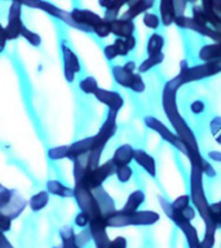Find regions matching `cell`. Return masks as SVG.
<instances>
[{
	"label": "cell",
	"mask_w": 221,
	"mask_h": 248,
	"mask_svg": "<svg viewBox=\"0 0 221 248\" xmlns=\"http://www.w3.org/2000/svg\"><path fill=\"white\" fill-rule=\"evenodd\" d=\"M143 124H145V127L149 128L150 131L155 132L164 142H167L170 146H172L174 149L180 151L181 154L186 155V147L185 145L182 143L181 140L178 139L177 135H176L174 131H171L170 128L167 127L163 122H160L158 118L150 115L145 116V118H143Z\"/></svg>",
	"instance_id": "obj_7"
},
{
	"label": "cell",
	"mask_w": 221,
	"mask_h": 248,
	"mask_svg": "<svg viewBox=\"0 0 221 248\" xmlns=\"http://www.w3.org/2000/svg\"><path fill=\"white\" fill-rule=\"evenodd\" d=\"M115 168L116 167L114 166V163H112L111 159H110L108 162H105L104 164H100L96 170L88 172L84 177L81 178V181L75 184V185L84 186V187H87L88 190L93 191V190L101 187L102 184H104L110 176L115 174Z\"/></svg>",
	"instance_id": "obj_9"
},
{
	"label": "cell",
	"mask_w": 221,
	"mask_h": 248,
	"mask_svg": "<svg viewBox=\"0 0 221 248\" xmlns=\"http://www.w3.org/2000/svg\"><path fill=\"white\" fill-rule=\"evenodd\" d=\"M209 131L213 139L219 145H221V116H215L211 122H209Z\"/></svg>",
	"instance_id": "obj_38"
},
{
	"label": "cell",
	"mask_w": 221,
	"mask_h": 248,
	"mask_svg": "<svg viewBox=\"0 0 221 248\" xmlns=\"http://www.w3.org/2000/svg\"><path fill=\"white\" fill-rule=\"evenodd\" d=\"M209 211H211V216L212 215H221V201L211 203L209 204Z\"/></svg>",
	"instance_id": "obj_50"
},
{
	"label": "cell",
	"mask_w": 221,
	"mask_h": 248,
	"mask_svg": "<svg viewBox=\"0 0 221 248\" xmlns=\"http://www.w3.org/2000/svg\"><path fill=\"white\" fill-rule=\"evenodd\" d=\"M133 162L139 167H141L150 177H157V162H155L154 156L149 154L146 150H143V149H136L135 160Z\"/></svg>",
	"instance_id": "obj_18"
},
{
	"label": "cell",
	"mask_w": 221,
	"mask_h": 248,
	"mask_svg": "<svg viewBox=\"0 0 221 248\" xmlns=\"http://www.w3.org/2000/svg\"><path fill=\"white\" fill-rule=\"evenodd\" d=\"M74 199L79 205L80 212L87 213L91 221L105 218L102 212H101L100 207H98V203H97L93 191L88 190L84 186L75 185L74 186Z\"/></svg>",
	"instance_id": "obj_8"
},
{
	"label": "cell",
	"mask_w": 221,
	"mask_h": 248,
	"mask_svg": "<svg viewBox=\"0 0 221 248\" xmlns=\"http://www.w3.org/2000/svg\"><path fill=\"white\" fill-rule=\"evenodd\" d=\"M60 235L62 240V248H80L77 243V234L74 229L70 226H63L60 230Z\"/></svg>",
	"instance_id": "obj_32"
},
{
	"label": "cell",
	"mask_w": 221,
	"mask_h": 248,
	"mask_svg": "<svg viewBox=\"0 0 221 248\" xmlns=\"http://www.w3.org/2000/svg\"><path fill=\"white\" fill-rule=\"evenodd\" d=\"M160 220L158 212L155 211H137L127 213L123 211L112 212L105 217V222L108 228H128V226H151Z\"/></svg>",
	"instance_id": "obj_3"
},
{
	"label": "cell",
	"mask_w": 221,
	"mask_h": 248,
	"mask_svg": "<svg viewBox=\"0 0 221 248\" xmlns=\"http://www.w3.org/2000/svg\"><path fill=\"white\" fill-rule=\"evenodd\" d=\"M115 176L118 181L122 182V184H127L128 181H131L132 176H133V170L131 168V166L116 167Z\"/></svg>",
	"instance_id": "obj_36"
},
{
	"label": "cell",
	"mask_w": 221,
	"mask_h": 248,
	"mask_svg": "<svg viewBox=\"0 0 221 248\" xmlns=\"http://www.w3.org/2000/svg\"><path fill=\"white\" fill-rule=\"evenodd\" d=\"M61 50L62 56H63V71H65V78L66 80L71 83L75 79V75L80 71V62H79V58H78L77 54L74 53L73 50L70 49L65 43H62Z\"/></svg>",
	"instance_id": "obj_15"
},
{
	"label": "cell",
	"mask_w": 221,
	"mask_h": 248,
	"mask_svg": "<svg viewBox=\"0 0 221 248\" xmlns=\"http://www.w3.org/2000/svg\"><path fill=\"white\" fill-rule=\"evenodd\" d=\"M198 57L202 63L205 62H216L221 60V44L220 43H211L205 44L198 52Z\"/></svg>",
	"instance_id": "obj_25"
},
{
	"label": "cell",
	"mask_w": 221,
	"mask_h": 248,
	"mask_svg": "<svg viewBox=\"0 0 221 248\" xmlns=\"http://www.w3.org/2000/svg\"><path fill=\"white\" fill-rule=\"evenodd\" d=\"M112 44L115 46L116 50L119 53V57H127L128 54L131 53L137 46V38L131 36L128 39H115Z\"/></svg>",
	"instance_id": "obj_29"
},
{
	"label": "cell",
	"mask_w": 221,
	"mask_h": 248,
	"mask_svg": "<svg viewBox=\"0 0 221 248\" xmlns=\"http://www.w3.org/2000/svg\"><path fill=\"white\" fill-rule=\"evenodd\" d=\"M48 201H49V197H48V193L47 191H40V193L35 194L34 197H31L30 199V208L32 211H40L48 204Z\"/></svg>",
	"instance_id": "obj_33"
},
{
	"label": "cell",
	"mask_w": 221,
	"mask_h": 248,
	"mask_svg": "<svg viewBox=\"0 0 221 248\" xmlns=\"http://www.w3.org/2000/svg\"><path fill=\"white\" fill-rule=\"evenodd\" d=\"M181 87L182 85L176 77L167 81L162 91V108L167 119L174 128V132L185 145L186 156L189 158L191 155L201 154V150L193 129L186 123L177 108V92Z\"/></svg>",
	"instance_id": "obj_1"
},
{
	"label": "cell",
	"mask_w": 221,
	"mask_h": 248,
	"mask_svg": "<svg viewBox=\"0 0 221 248\" xmlns=\"http://www.w3.org/2000/svg\"><path fill=\"white\" fill-rule=\"evenodd\" d=\"M163 61H164V53H159L157 56H149L137 66V71H139V74H145L154 69V67H157V66L162 65Z\"/></svg>",
	"instance_id": "obj_30"
},
{
	"label": "cell",
	"mask_w": 221,
	"mask_h": 248,
	"mask_svg": "<svg viewBox=\"0 0 221 248\" xmlns=\"http://www.w3.org/2000/svg\"><path fill=\"white\" fill-rule=\"evenodd\" d=\"M159 17H160V22L164 27L174 25L177 16L174 11V0H160L159 1Z\"/></svg>",
	"instance_id": "obj_24"
},
{
	"label": "cell",
	"mask_w": 221,
	"mask_h": 248,
	"mask_svg": "<svg viewBox=\"0 0 221 248\" xmlns=\"http://www.w3.org/2000/svg\"><path fill=\"white\" fill-rule=\"evenodd\" d=\"M88 228L96 248H108L110 244V238L108 235V225L105 222V218L91 221Z\"/></svg>",
	"instance_id": "obj_16"
},
{
	"label": "cell",
	"mask_w": 221,
	"mask_h": 248,
	"mask_svg": "<svg viewBox=\"0 0 221 248\" xmlns=\"http://www.w3.org/2000/svg\"><path fill=\"white\" fill-rule=\"evenodd\" d=\"M191 17L199 23H202V25H207V26H208L207 16H205L203 8L201 7V4H198V5L195 4V5H193V8H191Z\"/></svg>",
	"instance_id": "obj_39"
},
{
	"label": "cell",
	"mask_w": 221,
	"mask_h": 248,
	"mask_svg": "<svg viewBox=\"0 0 221 248\" xmlns=\"http://www.w3.org/2000/svg\"><path fill=\"white\" fill-rule=\"evenodd\" d=\"M153 7H154V0H137L135 3L128 4L127 11L123 12L120 18L133 21L139 16H143L145 13H147Z\"/></svg>",
	"instance_id": "obj_19"
},
{
	"label": "cell",
	"mask_w": 221,
	"mask_h": 248,
	"mask_svg": "<svg viewBox=\"0 0 221 248\" xmlns=\"http://www.w3.org/2000/svg\"><path fill=\"white\" fill-rule=\"evenodd\" d=\"M89 224H91V218H89V216L87 215V213L84 212H79L77 215V217H75V225L77 226H79V228H88Z\"/></svg>",
	"instance_id": "obj_45"
},
{
	"label": "cell",
	"mask_w": 221,
	"mask_h": 248,
	"mask_svg": "<svg viewBox=\"0 0 221 248\" xmlns=\"http://www.w3.org/2000/svg\"><path fill=\"white\" fill-rule=\"evenodd\" d=\"M205 104L201 100H195L194 102H191V105H190V110H191L193 114H202V112L205 111Z\"/></svg>",
	"instance_id": "obj_49"
},
{
	"label": "cell",
	"mask_w": 221,
	"mask_h": 248,
	"mask_svg": "<svg viewBox=\"0 0 221 248\" xmlns=\"http://www.w3.org/2000/svg\"><path fill=\"white\" fill-rule=\"evenodd\" d=\"M21 4L18 1H13L9 8V16H8V25L5 27V35L7 40H15L21 35L23 29L22 19H21Z\"/></svg>",
	"instance_id": "obj_13"
},
{
	"label": "cell",
	"mask_w": 221,
	"mask_h": 248,
	"mask_svg": "<svg viewBox=\"0 0 221 248\" xmlns=\"http://www.w3.org/2000/svg\"><path fill=\"white\" fill-rule=\"evenodd\" d=\"M171 205L174 211L177 212H181L185 208H188L189 205H191V201H190V195L188 194H182L180 197H177L174 201L171 202Z\"/></svg>",
	"instance_id": "obj_37"
},
{
	"label": "cell",
	"mask_w": 221,
	"mask_h": 248,
	"mask_svg": "<svg viewBox=\"0 0 221 248\" xmlns=\"http://www.w3.org/2000/svg\"><path fill=\"white\" fill-rule=\"evenodd\" d=\"M100 7H102L105 11H110V9H122L127 3H120V1H114V0H101Z\"/></svg>",
	"instance_id": "obj_44"
},
{
	"label": "cell",
	"mask_w": 221,
	"mask_h": 248,
	"mask_svg": "<svg viewBox=\"0 0 221 248\" xmlns=\"http://www.w3.org/2000/svg\"><path fill=\"white\" fill-rule=\"evenodd\" d=\"M66 155H67V146H57L48 151V156L53 160L66 158Z\"/></svg>",
	"instance_id": "obj_43"
},
{
	"label": "cell",
	"mask_w": 221,
	"mask_h": 248,
	"mask_svg": "<svg viewBox=\"0 0 221 248\" xmlns=\"http://www.w3.org/2000/svg\"><path fill=\"white\" fill-rule=\"evenodd\" d=\"M211 224H213L217 229L221 228V215H212L211 216Z\"/></svg>",
	"instance_id": "obj_53"
},
{
	"label": "cell",
	"mask_w": 221,
	"mask_h": 248,
	"mask_svg": "<svg viewBox=\"0 0 221 248\" xmlns=\"http://www.w3.org/2000/svg\"><path fill=\"white\" fill-rule=\"evenodd\" d=\"M7 43V35H5V29L0 25V53L3 52Z\"/></svg>",
	"instance_id": "obj_51"
},
{
	"label": "cell",
	"mask_w": 221,
	"mask_h": 248,
	"mask_svg": "<svg viewBox=\"0 0 221 248\" xmlns=\"http://www.w3.org/2000/svg\"><path fill=\"white\" fill-rule=\"evenodd\" d=\"M116 119H118V114H114L111 111L108 112V116L101 125L100 131L97 132V135L93 136V149L104 150L106 143L115 136L116 131H118Z\"/></svg>",
	"instance_id": "obj_11"
},
{
	"label": "cell",
	"mask_w": 221,
	"mask_h": 248,
	"mask_svg": "<svg viewBox=\"0 0 221 248\" xmlns=\"http://www.w3.org/2000/svg\"><path fill=\"white\" fill-rule=\"evenodd\" d=\"M201 7L203 8L208 26L216 31H221V0H205L202 1Z\"/></svg>",
	"instance_id": "obj_17"
},
{
	"label": "cell",
	"mask_w": 221,
	"mask_h": 248,
	"mask_svg": "<svg viewBox=\"0 0 221 248\" xmlns=\"http://www.w3.org/2000/svg\"><path fill=\"white\" fill-rule=\"evenodd\" d=\"M127 239L124 236H116L112 240H110V244H109L108 248H127Z\"/></svg>",
	"instance_id": "obj_47"
},
{
	"label": "cell",
	"mask_w": 221,
	"mask_h": 248,
	"mask_svg": "<svg viewBox=\"0 0 221 248\" xmlns=\"http://www.w3.org/2000/svg\"><path fill=\"white\" fill-rule=\"evenodd\" d=\"M211 160H215L217 163H221V151H216V150H212V151H208V154H207Z\"/></svg>",
	"instance_id": "obj_52"
},
{
	"label": "cell",
	"mask_w": 221,
	"mask_h": 248,
	"mask_svg": "<svg viewBox=\"0 0 221 248\" xmlns=\"http://www.w3.org/2000/svg\"><path fill=\"white\" fill-rule=\"evenodd\" d=\"M189 162H190V166H195L197 168L202 170V173L207 176L209 178H215L216 177V170L213 168V166L211 163L207 160V159L203 156L202 154H197V155H193V156H190Z\"/></svg>",
	"instance_id": "obj_27"
},
{
	"label": "cell",
	"mask_w": 221,
	"mask_h": 248,
	"mask_svg": "<svg viewBox=\"0 0 221 248\" xmlns=\"http://www.w3.org/2000/svg\"><path fill=\"white\" fill-rule=\"evenodd\" d=\"M91 240H92V234H91L89 228L83 229L79 234H77V243L80 248H84Z\"/></svg>",
	"instance_id": "obj_42"
},
{
	"label": "cell",
	"mask_w": 221,
	"mask_h": 248,
	"mask_svg": "<svg viewBox=\"0 0 221 248\" xmlns=\"http://www.w3.org/2000/svg\"><path fill=\"white\" fill-rule=\"evenodd\" d=\"M205 174L195 166H190V201L195 211L201 215L205 225L211 224V211H209V203L205 195V182H203Z\"/></svg>",
	"instance_id": "obj_2"
},
{
	"label": "cell",
	"mask_w": 221,
	"mask_h": 248,
	"mask_svg": "<svg viewBox=\"0 0 221 248\" xmlns=\"http://www.w3.org/2000/svg\"><path fill=\"white\" fill-rule=\"evenodd\" d=\"M93 194H95V198H96L97 203H98V207H100L101 212L104 215V217L111 215L112 212H115V202L110 197V194L106 191V190L101 186L98 189L93 190Z\"/></svg>",
	"instance_id": "obj_23"
},
{
	"label": "cell",
	"mask_w": 221,
	"mask_h": 248,
	"mask_svg": "<svg viewBox=\"0 0 221 248\" xmlns=\"http://www.w3.org/2000/svg\"><path fill=\"white\" fill-rule=\"evenodd\" d=\"M166 40L163 38V35L158 34V32H153L149 36L146 43V53L147 57L149 56H157L159 53H163V48H164Z\"/></svg>",
	"instance_id": "obj_28"
},
{
	"label": "cell",
	"mask_w": 221,
	"mask_h": 248,
	"mask_svg": "<svg viewBox=\"0 0 221 248\" xmlns=\"http://www.w3.org/2000/svg\"><path fill=\"white\" fill-rule=\"evenodd\" d=\"M112 78L115 83L126 89H129L133 93H143L146 84L142 79V75L136 71L126 69L123 65H114L111 67Z\"/></svg>",
	"instance_id": "obj_6"
},
{
	"label": "cell",
	"mask_w": 221,
	"mask_h": 248,
	"mask_svg": "<svg viewBox=\"0 0 221 248\" xmlns=\"http://www.w3.org/2000/svg\"><path fill=\"white\" fill-rule=\"evenodd\" d=\"M158 203L159 205H160V208H162L163 212H164V215L177 226L178 230H181V232L184 234V236H185L188 247H199V244H201V238H199L198 230L194 228V225L191 224L189 220H186L181 213L177 212V211H174V209L172 208V205H171L170 202L167 201L164 197H162V195H159L158 197Z\"/></svg>",
	"instance_id": "obj_4"
},
{
	"label": "cell",
	"mask_w": 221,
	"mask_h": 248,
	"mask_svg": "<svg viewBox=\"0 0 221 248\" xmlns=\"http://www.w3.org/2000/svg\"><path fill=\"white\" fill-rule=\"evenodd\" d=\"M21 36H23V38L26 39L27 42L30 43L31 46H40V43H42V38H40L38 34H35V32L30 31L27 27L25 26H23L22 29Z\"/></svg>",
	"instance_id": "obj_40"
},
{
	"label": "cell",
	"mask_w": 221,
	"mask_h": 248,
	"mask_svg": "<svg viewBox=\"0 0 221 248\" xmlns=\"http://www.w3.org/2000/svg\"><path fill=\"white\" fill-rule=\"evenodd\" d=\"M142 23L145 25V27L154 31L158 30L159 26L162 25V22H160V17H159L158 15L153 13V12H147V13L143 15Z\"/></svg>",
	"instance_id": "obj_35"
},
{
	"label": "cell",
	"mask_w": 221,
	"mask_h": 248,
	"mask_svg": "<svg viewBox=\"0 0 221 248\" xmlns=\"http://www.w3.org/2000/svg\"><path fill=\"white\" fill-rule=\"evenodd\" d=\"M174 25H176L178 29L193 31V32L201 35V36L211 39L213 43H220L221 40V35L219 31H216L215 29H212V27L207 26V25H202V23H199L198 21H195L191 16L177 17L176 21H174Z\"/></svg>",
	"instance_id": "obj_10"
},
{
	"label": "cell",
	"mask_w": 221,
	"mask_h": 248,
	"mask_svg": "<svg viewBox=\"0 0 221 248\" xmlns=\"http://www.w3.org/2000/svg\"><path fill=\"white\" fill-rule=\"evenodd\" d=\"M104 54L106 60H109V61H114L116 57H119V53H118V50H116L114 44H109V46H105Z\"/></svg>",
	"instance_id": "obj_46"
},
{
	"label": "cell",
	"mask_w": 221,
	"mask_h": 248,
	"mask_svg": "<svg viewBox=\"0 0 221 248\" xmlns=\"http://www.w3.org/2000/svg\"><path fill=\"white\" fill-rule=\"evenodd\" d=\"M93 96L96 97V100L100 101L101 104L108 106L109 111L114 112V114H118L124 106V98L120 93L115 92V91L100 88Z\"/></svg>",
	"instance_id": "obj_14"
},
{
	"label": "cell",
	"mask_w": 221,
	"mask_h": 248,
	"mask_svg": "<svg viewBox=\"0 0 221 248\" xmlns=\"http://www.w3.org/2000/svg\"><path fill=\"white\" fill-rule=\"evenodd\" d=\"M135 151L136 149L132 146L131 143H123L114 151L111 162L114 163L115 167L129 166L135 160Z\"/></svg>",
	"instance_id": "obj_21"
},
{
	"label": "cell",
	"mask_w": 221,
	"mask_h": 248,
	"mask_svg": "<svg viewBox=\"0 0 221 248\" xmlns=\"http://www.w3.org/2000/svg\"><path fill=\"white\" fill-rule=\"evenodd\" d=\"M71 17H73L74 22L78 23L81 27L83 32H93V30L104 21V17H101L97 13L88 9H78L75 8L71 11Z\"/></svg>",
	"instance_id": "obj_12"
},
{
	"label": "cell",
	"mask_w": 221,
	"mask_h": 248,
	"mask_svg": "<svg viewBox=\"0 0 221 248\" xmlns=\"http://www.w3.org/2000/svg\"><path fill=\"white\" fill-rule=\"evenodd\" d=\"M93 34H96L98 38L105 39L108 38L109 35H111V27H110V22L108 21H102L98 26L93 30Z\"/></svg>",
	"instance_id": "obj_41"
},
{
	"label": "cell",
	"mask_w": 221,
	"mask_h": 248,
	"mask_svg": "<svg viewBox=\"0 0 221 248\" xmlns=\"http://www.w3.org/2000/svg\"><path fill=\"white\" fill-rule=\"evenodd\" d=\"M93 149V136L92 137H87V139L79 140L77 142H74L73 145L67 146V155L66 158L71 159V160H77L78 158H80L83 155L88 154L89 151Z\"/></svg>",
	"instance_id": "obj_22"
},
{
	"label": "cell",
	"mask_w": 221,
	"mask_h": 248,
	"mask_svg": "<svg viewBox=\"0 0 221 248\" xmlns=\"http://www.w3.org/2000/svg\"><path fill=\"white\" fill-rule=\"evenodd\" d=\"M47 189L50 194H54V195H58V197L74 198V189L67 187L60 181H54V180L53 181H48L47 182Z\"/></svg>",
	"instance_id": "obj_31"
},
{
	"label": "cell",
	"mask_w": 221,
	"mask_h": 248,
	"mask_svg": "<svg viewBox=\"0 0 221 248\" xmlns=\"http://www.w3.org/2000/svg\"><path fill=\"white\" fill-rule=\"evenodd\" d=\"M110 27H111V34L115 35L116 39H128L135 36L136 25L133 21L129 19H123L119 17L115 21L110 22Z\"/></svg>",
	"instance_id": "obj_20"
},
{
	"label": "cell",
	"mask_w": 221,
	"mask_h": 248,
	"mask_svg": "<svg viewBox=\"0 0 221 248\" xmlns=\"http://www.w3.org/2000/svg\"><path fill=\"white\" fill-rule=\"evenodd\" d=\"M146 201V195L143 193L141 189H137L135 191H132L129 195H128L127 201L124 203V205L122 207L120 211H123V212L127 213H132V212H137L140 211V207L145 203Z\"/></svg>",
	"instance_id": "obj_26"
},
{
	"label": "cell",
	"mask_w": 221,
	"mask_h": 248,
	"mask_svg": "<svg viewBox=\"0 0 221 248\" xmlns=\"http://www.w3.org/2000/svg\"><path fill=\"white\" fill-rule=\"evenodd\" d=\"M186 7H188V1H184V0H176V1H174V11H176V16H177V17L185 16Z\"/></svg>",
	"instance_id": "obj_48"
},
{
	"label": "cell",
	"mask_w": 221,
	"mask_h": 248,
	"mask_svg": "<svg viewBox=\"0 0 221 248\" xmlns=\"http://www.w3.org/2000/svg\"><path fill=\"white\" fill-rule=\"evenodd\" d=\"M124 67L128 70H131V71H137V65H136L135 61H128L124 63Z\"/></svg>",
	"instance_id": "obj_54"
},
{
	"label": "cell",
	"mask_w": 221,
	"mask_h": 248,
	"mask_svg": "<svg viewBox=\"0 0 221 248\" xmlns=\"http://www.w3.org/2000/svg\"><path fill=\"white\" fill-rule=\"evenodd\" d=\"M79 88H80L84 93H87V94H95V93L100 89V87H98V83H97V80L95 78L87 77L84 78L83 80H80V83H79Z\"/></svg>",
	"instance_id": "obj_34"
},
{
	"label": "cell",
	"mask_w": 221,
	"mask_h": 248,
	"mask_svg": "<svg viewBox=\"0 0 221 248\" xmlns=\"http://www.w3.org/2000/svg\"><path fill=\"white\" fill-rule=\"evenodd\" d=\"M221 74V60L216 62H205V63H199L195 66H188L186 61L181 62L180 73L177 74V79L180 84L184 87L190 83L205 80L208 78H213Z\"/></svg>",
	"instance_id": "obj_5"
}]
</instances>
